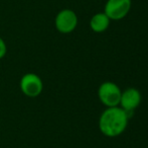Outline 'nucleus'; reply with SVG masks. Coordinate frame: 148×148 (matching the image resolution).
I'll list each match as a JSON object with an SVG mask.
<instances>
[{
	"instance_id": "f03ea898",
	"label": "nucleus",
	"mask_w": 148,
	"mask_h": 148,
	"mask_svg": "<svg viewBox=\"0 0 148 148\" xmlns=\"http://www.w3.org/2000/svg\"><path fill=\"white\" fill-rule=\"evenodd\" d=\"M122 90L112 81H105L98 88V97L106 108L118 107Z\"/></svg>"
},
{
	"instance_id": "423d86ee",
	"label": "nucleus",
	"mask_w": 148,
	"mask_h": 148,
	"mask_svg": "<svg viewBox=\"0 0 148 148\" xmlns=\"http://www.w3.org/2000/svg\"><path fill=\"white\" fill-rule=\"evenodd\" d=\"M142 101V95L140 91L135 87H129L121 93V99L119 107L125 112L130 113L136 110Z\"/></svg>"
},
{
	"instance_id": "20e7f679",
	"label": "nucleus",
	"mask_w": 148,
	"mask_h": 148,
	"mask_svg": "<svg viewBox=\"0 0 148 148\" xmlns=\"http://www.w3.org/2000/svg\"><path fill=\"white\" fill-rule=\"evenodd\" d=\"M21 92L27 97H37L43 90V81L39 75L28 72L21 76L19 81Z\"/></svg>"
},
{
	"instance_id": "f257e3e1",
	"label": "nucleus",
	"mask_w": 148,
	"mask_h": 148,
	"mask_svg": "<svg viewBox=\"0 0 148 148\" xmlns=\"http://www.w3.org/2000/svg\"><path fill=\"white\" fill-rule=\"evenodd\" d=\"M128 123V113L119 106L111 107L102 112L99 118V129L104 136L114 138L126 130Z\"/></svg>"
},
{
	"instance_id": "39448f33",
	"label": "nucleus",
	"mask_w": 148,
	"mask_h": 148,
	"mask_svg": "<svg viewBox=\"0 0 148 148\" xmlns=\"http://www.w3.org/2000/svg\"><path fill=\"white\" fill-rule=\"evenodd\" d=\"M131 5V0H107L104 6V13L110 20H121L128 15Z\"/></svg>"
},
{
	"instance_id": "6e6552de",
	"label": "nucleus",
	"mask_w": 148,
	"mask_h": 148,
	"mask_svg": "<svg viewBox=\"0 0 148 148\" xmlns=\"http://www.w3.org/2000/svg\"><path fill=\"white\" fill-rule=\"evenodd\" d=\"M7 54V45L5 41L0 37V60L3 59Z\"/></svg>"
},
{
	"instance_id": "7ed1b4c3",
	"label": "nucleus",
	"mask_w": 148,
	"mask_h": 148,
	"mask_svg": "<svg viewBox=\"0 0 148 148\" xmlns=\"http://www.w3.org/2000/svg\"><path fill=\"white\" fill-rule=\"evenodd\" d=\"M79 18L76 12L70 8H64L56 15L55 28L60 34L68 35L76 30Z\"/></svg>"
},
{
	"instance_id": "0eeeda50",
	"label": "nucleus",
	"mask_w": 148,
	"mask_h": 148,
	"mask_svg": "<svg viewBox=\"0 0 148 148\" xmlns=\"http://www.w3.org/2000/svg\"><path fill=\"white\" fill-rule=\"evenodd\" d=\"M110 22H111V20L104 13V11L98 12V13L94 14L90 19V28L94 33L101 34V33H104L108 30Z\"/></svg>"
}]
</instances>
